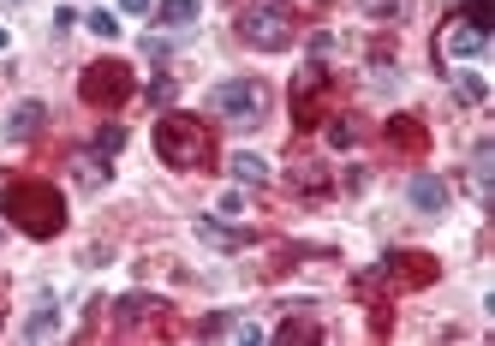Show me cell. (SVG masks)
<instances>
[{
	"mask_svg": "<svg viewBox=\"0 0 495 346\" xmlns=\"http://www.w3.org/2000/svg\"><path fill=\"white\" fill-rule=\"evenodd\" d=\"M209 108H215L221 120H233V125H257L263 108H269V90H263L257 78H227V84L209 90Z\"/></svg>",
	"mask_w": 495,
	"mask_h": 346,
	"instance_id": "obj_3",
	"label": "cell"
},
{
	"mask_svg": "<svg viewBox=\"0 0 495 346\" xmlns=\"http://www.w3.org/2000/svg\"><path fill=\"white\" fill-rule=\"evenodd\" d=\"M370 281H394V286H424V281H436V263L430 257H418V251H406V257H382V269H370L358 286H370Z\"/></svg>",
	"mask_w": 495,
	"mask_h": 346,
	"instance_id": "obj_6",
	"label": "cell"
},
{
	"mask_svg": "<svg viewBox=\"0 0 495 346\" xmlns=\"http://www.w3.org/2000/svg\"><path fill=\"white\" fill-rule=\"evenodd\" d=\"M322 102H329V72H322V66L298 72V84H293V114H298V125H317V120H322Z\"/></svg>",
	"mask_w": 495,
	"mask_h": 346,
	"instance_id": "obj_7",
	"label": "cell"
},
{
	"mask_svg": "<svg viewBox=\"0 0 495 346\" xmlns=\"http://www.w3.org/2000/svg\"><path fill=\"white\" fill-rule=\"evenodd\" d=\"M239 36L263 48V54H280V48H293V12L287 6H245L239 12Z\"/></svg>",
	"mask_w": 495,
	"mask_h": 346,
	"instance_id": "obj_4",
	"label": "cell"
},
{
	"mask_svg": "<svg viewBox=\"0 0 495 346\" xmlns=\"http://www.w3.org/2000/svg\"><path fill=\"white\" fill-rule=\"evenodd\" d=\"M84 24H90V30H96L101 42H114V36H119V19H114V12H101V6H96V12H90Z\"/></svg>",
	"mask_w": 495,
	"mask_h": 346,
	"instance_id": "obj_17",
	"label": "cell"
},
{
	"mask_svg": "<svg viewBox=\"0 0 495 346\" xmlns=\"http://www.w3.org/2000/svg\"><path fill=\"white\" fill-rule=\"evenodd\" d=\"M483 42H490V24H472L459 12L454 30H442V54H448V60H472V54H483Z\"/></svg>",
	"mask_w": 495,
	"mask_h": 346,
	"instance_id": "obj_8",
	"label": "cell"
},
{
	"mask_svg": "<svg viewBox=\"0 0 495 346\" xmlns=\"http://www.w3.org/2000/svg\"><path fill=\"white\" fill-rule=\"evenodd\" d=\"M280 341H287V346H293V341H317V328H311V323H287V328H280Z\"/></svg>",
	"mask_w": 495,
	"mask_h": 346,
	"instance_id": "obj_21",
	"label": "cell"
},
{
	"mask_svg": "<svg viewBox=\"0 0 495 346\" xmlns=\"http://www.w3.org/2000/svg\"><path fill=\"white\" fill-rule=\"evenodd\" d=\"M198 239L215 245V251H233V245H245V233H233V227H221V221H198Z\"/></svg>",
	"mask_w": 495,
	"mask_h": 346,
	"instance_id": "obj_14",
	"label": "cell"
},
{
	"mask_svg": "<svg viewBox=\"0 0 495 346\" xmlns=\"http://www.w3.org/2000/svg\"><path fill=\"white\" fill-rule=\"evenodd\" d=\"M96 149H101V156H119V149H126V132H119V125H101V132H96Z\"/></svg>",
	"mask_w": 495,
	"mask_h": 346,
	"instance_id": "obj_18",
	"label": "cell"
},
{
	"mask_svg": "<svg viewBox=\"0 0 495 346\" xmlns=\"http://www.w3.org/2000/svg\"><path fill=\"white\" fill-rule=\"evenodd\" d=\"M198 6H203V0H161V12H156V19L167 24V30H179V24H191V19H198Z\"/></svg>",
	"mask_w": 495,
	"mask_h": 346,
	"instance_id": "obj_13",
	"label": "cell"
},
{
	"mask_svg": "<svg viewBox=\"0 0 495 346\" xmlns=\"http://www.w3.org/2000/svg\"><path fill=\"white\" fill-rule=\"evenodd\" d=\"M119 12H150V0H119Z\"/></svg>",
	"mask_w": 495,
	"mask_h": 346,
	"instance_id": "obj_25",
	"label": "cell"
},
{
	"mask_svg": "<svg viewBox=\"0 0 495 346\" xmlns=\"http://www.w3.org/2000/svg\"><path fill=\"white\" fill-rule=\"evenodd\" d=\"M42 120H48V108H42V102H19L12 114H6V138H12V143H30V138L42 132Z\"/></svg>",
	"mask_w": 495,
	"mask_h": 346,
	"instance_id": "obj_10",
	"label": "cell"
},
{
	"mask_svg": "<svg viewBox=\"0 0 495 346\" xmlns=\"http://www.w3.org/2000/svg\"><path fill=\"white\" fill-rule=\"evenodd\" d=\"M459 96H466V102H483V96H490V84L477 78V72H466V78H459Z\"/></svg>",
	"mask_w": 495,
	"mask_h": 346,
	"instance_id": "obj_20",
	"label": "cell"
},
{
	"mask_svg": "<svg viewBox=\"0 0 495 346\" xmlns=\"http://www.w3.org/2000/svg\"><path fill=\"white\" fill-rule=\"evenodd\" d=\"M150 102H174V78H156V84H150Z\"/></svg>",
	"mask_w": 495,
	"mask_h": 346,
	"instance_id": "obj_22",
	"label": "cell"
},
{
	"mask_svg": "<svg viewBox=\"0 0 495 346\" xmlns=\"http://www.w3.org/2000/svg\"><path fill=\"white\" fill-rule=\"evenodd\" d=\"M156 310H161L156 299H143V293H126V299L114 305V317H119V328H138V323H150Z\"/></svg>",
	"mask_w": 495,
	"mask_h": 346,
	"instance_id": "obj_11",
	"label": "cell"
},
{
	"mask_svg": "<svg viewBox=\"0 0 495 346\" xmlns=\"http://www.w3.org/2000/svg\"><path fill=\"white\" fill-rule=\"evenodd\" d=\"M54 328H60V310H54V305H37V317L24 323V334H30V341H48Z\"/></svg>",
	"mask_w": 495,
	"mask_h": 346,
	"instance_id": "obj_16",
	"label": "cell"
},
{
	"mask_svg": "<svg viewBox=\"0 0 495 346\" xmlns=\"http://www.w3.org/2000/svg\"><path fill=\"white\" fill-rule=\"evenodd\" d=\"M156 156H161L167 167H179V173L203 167L209 156H215V143H209V125L191 120V114H161V120H156Z\"/></svg>",
	"mask_w": 495,
	"mask_h": 346,
	"instance_id": "obj_2",
	"label": "cell"
},
{
	"mask_svg": "<svg viewBox=\"0 0 495 346\" xmlns=\"http://www.w3.org/2000/svg\"><path fill=\"white\" fill-rule=\"evenodd\" d=\"M78 180L84 185H101V180H108V167H101L96 156H78Z\"/></svg>",
	"mask_w": 495,
	"mask_h": 346,
	"instance_id": "obj_19",
	"label": "cell"
},
{
	"mask_svg": "<svg viewBox=\"0 0 495 346\" xmlns=\"http://www.w3.org/2000/svg\"><path fill=\"white\" fill-rule=\"evenodd\" d=\"M233 180L239 185H263V180H269V162L251 156V149H239V156H233Z\"/></svg>",
	"mask_w": 495,
	"mask_h": 346,
	"instance_id": "obj_12",
	"label": "cell"
},
{
	"mask_svg": "<svg viewBox=\"0 0 495 346\" xmlns=\"http://www.w3.org/2000/svg\"><path fill=\"white\" fill-rule=\"evenodd\" d=\"M388 138H394V143H406V149H424V125H418L412 114H400V120L388 125Z\"/></svg>",
	"mask_w": 495,
	"mask_h": 346,
	"instance_id": "obj_15",
	"label": "cell"
},
{
	"mask_svg": "<svg viewBox=\"0 0 495 346\" xmlns=\"http://www.w3.org/2000/svg\"><path fill=\"white\" fill-rule=\"evenodd\" d=\"M0 48H6V30H0Z\"/></svg>",
	"mask_w": 495,
	"mask_h": 346,
	"instance_id": "obj_27",
	"label": "cell"
},
{
	"mask_svg": "<svg viewBox=\"0 0 495 346\" xmlns=\"http://www.w3.org/2000/svg\"><path fill=\"white\" fill-rule=\"evenodd\" d=\"M364 12H406V0H364Z\"/></svg>",
	"mask_w": 495,
	"mask_h": 346,
	"instance_id": "obj_24",
	"label": "cell"
},
{
	"mask_svg": "<svg viewBox=\"0 0 495 346\" xmlns=\"http://www.w3.org/2000/svg\"><path fill=\"white\" fill-rule=\"evenodd\" d=\"M6 221L30 233V239H54L60 227H66V197H60V185L48 180H12L6 185Z\"/></svg>",
	"mask_w": 495,
	"mask_h": 346,
	"instance_id": "obj_1",
	"label": "cell"
},
{
	"mask_svg": "<svg viewBox=\"0 0 495 346\" xmlns=\"http://www.w3.org/2000/svg\"><path fill=\"white\" fill-rule=\"evenodd\" d=\"M406 197H412L418 215H442V209H448V180H442V173H412Z\"/></svg>",
	"mask_w": 495,
	"mask_h": 346,
	"instance_id": "obj_9",
	"label": "cell"
},
{
	"mask_svg": "<svg viewBox=\"0 0 495 346\" xmlns=\"http://www.w3.org/2000/svg\"><path fill=\"white\" fill-rule=\"evenodd\" d=\"M0 6H30V0H0Z\"/></svg>",
	"mask_w": 495,
	"mask_h": 346,
	"instance_id": "obj_26",
	"label": "cell"
},
{
	"mask_svg": "<svg viewBox=\"0 0 495 346\" xmlns=\"http://www.w3.org/2000/svg\"><path fill=\"white\" fill-rule=\"evenodd\" d=\"M132 90H138V84H132V66H119V60L84 66V78H78V96H84L90 108H119Z\"/></svg>",
	"mask_w": 495,
	"mask_h": 346,
	"instance_id": "obj_5",
	"label": "cell"
},
{
	"mask_svg": "<svg viewBox=\"0 0 495 346\" xmlns=\"http://www.w3.org/2000/svg\"><path fill=\"white\" fill-rule=\"evenodd\" d=\"M329 143H335V149H346V143H353V125L335 120V125H329Z\"/></svg>",
	"mask_w": 495,
	"mask_h": 346,
	"instance_id": "obj_23",
	"label": "cell"
}]
</instances>
